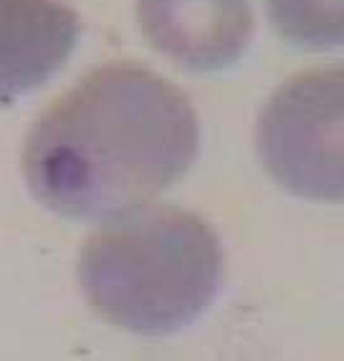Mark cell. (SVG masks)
<instances>
[{
    "label": "cell",
    "mask_w": 344,
    "mask_h": 361,
    "mask_svg": "<svg viewBox=\"0 0 344 361\" xmlns=\"http://www.w3.org/2000/svg\"><path fill=\"white\" fill-rule=\"evenodd\" d=\"M193 104L137 63H107L51 104L23 147L38 202L73 220H117L185 175L198 154Z\"/></svg>",
    "instance_id": "6da1fadb"
},
{
    "label": "cell",
    "mask_w": 344,
    "mask_h": 361,
    "mask_svg": "<svg viewBox=\"0 0 344 361\" xmlns=\"http://www.w3.org/2000/svg\"><path fill=\"white\" fill-rule=\"evenodd\" d=\"M223 250L203 217L182 207H139L109 220L81 250L79 281L99 316L142 334H172L210 306Z\"/></svg>",
    "instance_id": "7a4b0ae2"
},
{
    "label": "cell",
    "mask_w": 344,
    "mask_h": 361,
    "mask_svg": "<svg viewBox=\"0 0 344 361\" xmlns=\"http://www.w3.org/2000/svg\"><path fill=\"white\" fill-rule=\"evenodd\" d=\"M266 172L304 200H344V66L314 68L273 91L256 127Z\"/></svg>",
    "instance_id": "3957f363"
},
{
    "label": "cell",
    "mask_w": 344,
    "mask_h": 361,
    "mask_svg": "<svg viewBox=\"0 0 344 361\" xmlns=\"http://www.w3.org/2000/svg\"><path fill=\"white\" fill-rule=\"evenodd\" d=\"M137 20L152 49L193 71L236 63L254 33L248 0H137Z\"/></svg>",
    "instance_id": "277c9868"
},
{
    "label": "cell",
    "mask_w": 344,
    "mask_h": 361,
    "mask_svg": "<svg viewBox=\"0 0 344 361\" xmlns=\"http://www.w3.org/2000/svg\"><path fill=\"white\" fill-rule=\"evenodd\" d=\"M79 36V16L61 0H0V102L46 84Z\"/></svg>",
    "instance_id": "5b68a950"
},
{
    "label": "cell",
    "mask_w": 344,
    "mask_h": 361,
    "mask_svg": "<svg viewBox=\"0 0 344 361\" xmlns=\"http://www.w3.org/2000/svg\"><path fill=\"white\" fill-rule=\"evenodd\" d=\"M266 13L291 46L309 51L344 46V0H266Z\"/></svg>",
    "instance_id": "8992f818"
}]
</instances>
